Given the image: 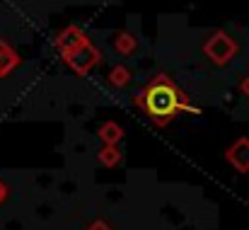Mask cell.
<instances>
[{
    "label": "cell",
    "instance_id": "cell-1",
    "mask_svg": "<svg viewBox=\"0 0 249 230\" xmlns=\"http://www.w3.org/2000/svg\"><path fill=\"white\" fill-rule=\"evenodd\" d=\"M133 104L160 129L169 126L184 112L198 114V107L191 104L189 95L167 73H158V76L150 77L141 87V92L133 97Z\"/></svg>",
    "mask_w": 249,
    "mask_h": 230
},
{
    "label": "cell",
    "instance_id": "cell-2",
    "mask_svg": "<svg viewBox=\"0 0 249 230\" xmlns=\"http://www.w3.org/2000/svg\"><path fill=\"white\" fill-rule=\"evenodd\" d=\"M203 56L213 63V66H228L237 58L240 54V44L232 34H228L225 29H213L206 39H203V46H201Z\"/></svg>",
    "mask_w": 249,
    "mask_h": 230
},
{
    "label": "cell",
    "instance_id": "cell-3",
    "mask_svg": "<svg viewBox=\"0 0 249 230\" xmlns=\"http://www.w3.org/2000/svg\"><path fill=\"white\" fill-rule=\"evenodd\" d=\"M102 61H104V56H102L99 46H97L92 39L83 41L80 46H75L73 51H68V54L63 56V63H66L75 76H87L92 68L102 66Z\"/></svg>",
    "mask_w": 249,
    "mask_h": 230
},
{
    "label": "cell",
    "instance_id": "cell-4",
    "mask_svg": "<svg viewBox=\"0 0 249 230\" xmlns=\"http://www.w3.org/2000/svg\"><path fill=\"white\" fill-rule=\"evenodd\" d=\"M225 160H228L240 174H247L249 172V138L247 136L235 138V143L225 151Z\"/></svg>",
    "mask_w": 249,
    "mask_h": 230
},
{
    "label": "cell",
    "instance_id": "cell-5",
    "mask_svg": "<svg viewBox=\"0 0 249 230\" xmlns=\"http://www.w3.org/2000/svg\"><path fill=\"white\" fill-rule=\"evenodd\" d=\"M87 39H89V37L83 32V27L68 24V27H63V29L56 34V49H58L61 56H66L68 51H73L75 46H80V44L87 41Z\"/></svg>",
    "mask_w": 249,
    "mask_h": 230
},
{
    "label": "cell",
    "instance_id": "cell-6",
    "mask_svg": "<svg viewBox=\"0 0 249 230\" xmlns=\"http://www.w3.org/2000/svg\"><path fill=\"white\" fill-rule=\"evenodd\" d=\"M111 46H114V51H116L119 56L128 58V56H133V54L138 51V37H136L133 32H128V29H119V32L111 37Z\"/></svg>",
    "mask_w": 249,
    "mask_h": 230
},
{
    "label": "cell",
    "instance_id": "cell-7",
    "mask_svg": "<svg viewBox=\"0 0 249 230\" xmlns=\"http://www.w3.org/2000/svg\"><path fill=\"white\" fill-rule=\"evenodd\" d=\"M22 63V58H19V54L7 44V41H2L0 39V77L10 76L17 66Z\"/></svg>",
    "mask_w": 249,
    "mask_h": 230
},
{
    "label": "cell",
    "instance_id": "cell-8",
    "mask_svg": "<svg viewBox=\"0 0 249 230\" xmlns=\"http://www.w3.org/2000/svg\"><path fill=\"white\" fill-rule=\"evenodd\" d=\"M131 68L126 66V63H116V66H111V71L107 73V85L109 87H114V90H124L128 82H131Z\"/></svg>",
    "mask_w": 249,
    "mask_h": 230
},
{
    "label": "cell",
    "instance_id": "cell-9",
    "mask_svg": "<svg viewBox=\"0 0 249 230\" xmlns=\"http://www.w3.org/2000/svg\"><path fill=\"white\" fill-rule=\"evenodd\" d=\"M97 136H99V141H102L104 146H116V143L124 138V129H121L116 121H104V124H99Z\"/></svg>",
    "mask_w": 249,
    "mask_h": 230
},
{
    "label": "cell",
    "instance_id": "cell-10",
    "mask_svg": "<svg viewBox=\"0 0 249 230\" xmlns=\"http://www.w3.org/2000/svg\"><path fill=\"white\" fill-rule=\"evenodd\" d=\"M97 160H99L104 167H116V165L124 160V153H121L116 146H102V151L97 153Z\"/></svg>",
    "mask_w": 249,
    "mask_h": 230
},
{
    "label": "cell",
    "instance_id": "cell-11",
    "mask_svg": "<svg viewBox=\"0 0 249 230\" xmlns=\"http://www.w3.org/2000/svg\"><path fill=\"white\" fill-rule=\"evenodd\" d=\"M237 90H240V95H242V97H247V99H249V73L240 77V85H237Z\"/></svg>",
    "mask_w": 249,
    "mask_h": 230
},
{
    "label": "cell",
    "instance_id": "cell-12",
    "mask_svg": "<svg viewBox=\"0 0 249 230\" xmlns=\"http://www.w3.org/2000/svg\"><path fill=\"white\" fill-rule=\"evenodd\" d=\"M87 230H111V228H109L104 221H94L92 226H87Z\"/></svg>",
    "mask_w": 249,
    "mask_h": 230
},
{
    "label": "cell",
    "instance_id": "cell-13",
    "mask_svg": "<svg viewBox=\"0 0 249 230\" xmlns=\"http://www.w3.org/2000/svg\"><path fill=\"white\" fill-rule=\"evenodd\" d=\"M5 199H7V187H5V184H2V179H0V204H2Z\"/></svg>",
    "mask_w": 249,
    "mask_h": 230
}]
</instances>
